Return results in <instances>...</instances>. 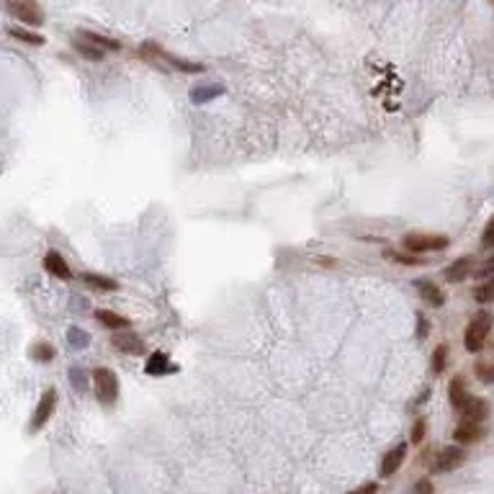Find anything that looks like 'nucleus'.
I'll return each instance as SVG.
<instances>
[{"mask_svg":"<svg viewBox=\"0 0 494 494\" xmlns=\"http://www.w3.org/2000/svg\"><path fill=\"white\" fill-rule=\"evenodd\" d=\"M402 245H404L407 253L417 258L420 253H443V250H448L451 240L445 234H420V232H412V234H404Z\"/></svg>","mask_w":494,"mask_h":494,"instance_id":"nucleus-1","label":"nucleus"},{"mask_svg":"<svg viewBox=\"0 0 494 494\" xmlns=\"http://www.w3.org/2000/svg\"><path fill=\"white\" fill-rule=\"evenodd\" d=\"M489 330H492V317H489V312H479V314L469 322L466 332H463V345H466V350H469V353H482L486 340H489Z\"/></svg>","mask_w":494,"mask_h":494,"instance_id":"nucleus-2","label":"nucleus"},{"mask_svg":"<svg viewBox=\"0 0 494 494\" xmlns=\"http://www.w3.org/2000/svg\"><path fill=\"white\" fill-rule=\"evenodd\" d=\"M93 386H95V397L103 407H111L119 399V379L111 368H95L93 371Z\"/></svg>","mask_w":494,"mask_h":494,"instance_id":"nucleus-3","label":"nucleus"},{"mask_svg":"<svg viewBox=\"0 0 494 494\" xmlns=\"http://www.w3.org/2000/svg\"><path fill=\"white\" fill-rule=\"evenodd\" d=\"M466 463V451L458 445H445L438 451L435 461H432V473H451L456 469H461Z\"/></svg>","mask_w":494,"mask_h":494,"instance_id":"nucleus-4","label":"nucleus"},{"mask_svg":"<svg viewBox=\"0 0 494 494\" xmlns=\"http://www.w3.org/2000/svg\"><path fill=\"white\" fill-rule=\"evenodd\" d=\"M5 11L11 13L16 21L26 23V26H42L44 23V13L36 3H29V0H11L5 3Z\"/></svg>","mask_w":494,"mask_h":494,"instance_id":"nucleus-5","label":"nucleus"},{"mask_svg":"<svg viewBox=\"0 0 494 494\" xmlns=\"http://www.w3.org/2000/svg\"><path fill=\"white\" fill-rule=\"evenodd\" d=\"M57 410V389L54 386H49V389L42 394V399H39V404H36V410H34L32 415V422H29V430L32 432H39L49 422V417H52V412Z\"/></svg>","mask_w":494,"mask_h":494,"instance_id":"nucleus-6","label":"nucleus"},{"mask_svg":"<svg viewBox=\"0 0 494 494\" xmlns=\"http://www.w3.org/2000/svg\"><path fill=\"white\" fill-rule=\"evenodd\" d=\"M111 345H114V350H119V353H127V356H142V353H145V343H142V337H137L134 332H129V330L114 332V335H111Z\"/></svg>","mask_w":494,"mask_h":494,"instance_id":"nucleus-7","label":"nucleus"},{"mask_svg":"<svg viewBox=\"0 0 494 494\" xmlns=\"http://www.w3.org/2000/svg\"><path fill=\"white\" fill-rule=\"evenodd\" d=\"M473 268H476V260H473L471 255H463V258L453 260V263L445 268V281H448V284H461V281H466V278L473 273Z\"/></svg>","mask_w":494,"mask_h":494,"instance_id":"nucleus-8","label":"nucleus"},{"mask_svg":"<svg viewBox=\"0 0 494 494\" xmlns=\"http://www.w3.org/2000/svg\"><path fill=\"white\" fill-rule=\"evenodd\" d=\"M458 415L463 417V422L482 425V420H486V415H489V404H486V399H482V397H469Z\"/></svg>","mask_w":494,"mask_h":494,"instance_id":"nucleus-9","label":"nucleus"},{"mask_svg":"<svg viewBox=\"0 0 494 494\" xmlns=\"http://www.w3.org/2000/svg\"><path fill=\"white\" fill-rule=\"evenodd\" d=\"M407 458V443H399V445H394L386 456H384V461H381V476L384 479H389L394 473L402 469V463Z\"/></svg>","mask_w":494,"mask_h":494,"instance_id":"nucleus-10","label":"nucleus"},{"mask_svg":"<svg viewBox=\"0 0 494 494\" xmlns=\"http://www.w3.org/2000/svg\"><path fill=\"white\" fill-rule=\"evenodd\" d=\"M145 371H147L149 376H165V373H175V371H178V366L170 360L168 353L158 350V353H152V356H149Z\"/></svg>","mask_w":494,"mask_h":494,"instance_id":"nucleus-11","label":"nucleus"},{"mask_svg":"<svg viewBox=\"0 0 494 494\" xmlns=\"http://www.w3.org/2000/svg\"><path fill=\"white\" fill-rule=\"evenodd\" d=\"M44 268L49 271L52 275H57V278H64V281H70L73 278V271H70V265H67V260H64L60 253H47V258H44Z\"/></svg>","mask_w":494,"mask_h":494,"instance_id":"nucleus-12","label":"nucleus"},{"mask_svg":"<svg viewBox=\"0 0 494 494\" xmlns=\"http://www.w3.org/2000/svg\"><path fill=\"white\" fill-rule=\"evenodd\" d=\"M95 319H98L101 325L108 327V330H116V332H121V330L132 327V322H129L127 317L116 314V312H108V309H98V312H95Z\"/></svg>","mask_w":494,"mask_h":494,"instance_id":"nucleus-13","label":"nucleus"},{"mask_svg":"<svg viewBox=\"0 0 494 494\" xmlns=\"http://www.w3.org/2000/svg\"><path fill=\"white\" fill-rule=\"evenodd\" d=\"M83 284L88 288H93V291H119V284H116L114 278H108V275H101V273H83Z\"/></svg>","mask_w":494,"mask_h":494,"instance_id":"nucleus-14","label":"nucleus"},{"mask_svg":"<svg viewBox=\"0 0 494 494\" xmlns=\"http://www.w3.org/2000/svg\"><path fill=\"white\" fill-rule=\"evenodd\" d=\"M453 438L458 443H476L484 438V428L482 425H473V422H461L456 432H453Z\"/></svg>","mask_w":494,"mask_h":494,"instance_id":"nucleus-15","label":"nucleus"},{"mask_svg":"<svg viewBox=\"0 0 494 494\" xmlns=\"http://www.w3.org/2000/svg\"><path fill=\"white\" fill-rule=\"evenodd\" d=\"M77 39L80 42H88L93 44V47H98V49H111V52H116V49H121V44L116 42V39H108V36H103V34H95V32H77Z\"/></svg>","mask_w":494,"mask_h":494,"instance_id":"nucleus-16","label":"nucleus"},{"mask_svg":"<svg viewBox=\"0 0 494 494\" xmlns=\"http://www.w3.org/2000/svg\"><path fill=\"white\" fill-rule=\"evenodd\" d=\"M8 36L13 39H18L23 44H32V47H44L47 39H44L42 34L32 32V29H26V26H8Z\"/></svg>","mask_w":494,"mask_h":494,"instance_id":"nucleus-17","label":"nucleus"},{"mask_svg":"<svg viewBox=\"0 0 494 494\" xmlns=\"http://www.w3.org/2000/svg\"><path fill=\"white\" fill-rule=\"evenodd\" d=\"M417 288H420V296L432 306H443L445 304V296L438 286L432 284V281H417Z\"/></svg>","mask_w":494,"mask_h":494,"instance_id":"nucleus-18","label":"nucleus"},{"mask_svg":"<svg viewBox=\"0 0 494 494\" xmlns=\"http://www.w3.org/2000/svg\"><path fill=\"white\" fill-rule=\"evenodd\" d=\"M471 394H469V389H466V381L461 379V376H456V379L451 381V404L456 412H461V407L466 404V399H469Z\"/></svg>","mask_w":494,"mask_h":494,"instance_id":"nucleus-19","label":"nucleus"},{"mask_svg":"<svg viewBox=\"0 0 494 494\" xmlns=\"http://www.w3.org/2000/svg\"><path fill=\"white\" fill-rule=\"evenodd\" d=\"M221 93H224L221 85H201V88H193V90H190V101H193V103H209L214 98H219Z\"/></svg>","mask_w":494,"mask_h":494,"instance_id":"nucleus-20","label":"nucleus"},{"mask_svg":"<svg viewBox=\"0 0 494 494\" xmlns=\"http://www.w3.org/2000/svg\"><path fill=\"white\" fill-rule=\"evenodd\" d=\"M448 366V345H438L432 350V360H430V368L435 376H441L443 371Z\"/></svg>","mask_w":494,"mask_h":494,"instance_id":"nucleus-21","label":"nucleus"},{"mask_svg":"<svg viewBox=\"0 0 494 494\" xmlns=\"http://www.w3.org/2000/svg\"><path fill=\"white\" fill-rule=\"evenodd\" d=\"M32 358L34 360H39V363H49L57 358V350H54L49 343H34L32 345Z\"/></svg>","mask_w":494,"mask_h":494,"instance_id":"nucleus-22","label":"nucleus"},{"mask_svg":"<svg viewBox=\"0 0 494 494\" xmlns=\"http://www.w3.org/2000/svg\"><path fill=\"white\" fill-rule=\"evenodd\" d=\"M67 343H70L75 350H83V347L90 345V335L83 332L80 327H70V330H67Z\"/></svg>","mask_w":494,"mask_h":494,"instance_id":"nucleus-23","label":"nucleus"},{"mask_svg":"<svg viewBox=\"0 0 494 494\" xmlns=\"http://www.w3.org/2000/svg\"><path fill=\"white\" fill-rule=\"evenodd\" d=\"M75 49L83 54L85 60H90V62H101L103 60V49H98V47L88 42H80V39H75Z\"/></svg>","mask_w":494,"mask_h":494,"instance_id":"nucleus-24","label":"nucleus"},{"mask_svg":"<svg viewBox=\"0 0 494 494\" xmlns=\"http://www.w3.org/2000/svg\"><path fill=\"white\" fill-rule=\"evenodd\" d=\"M473 299H476L479 304H489V301L494 299V286L489 284V281H484V284L473 291Z\"/></svg>","mask_w":494,"mask_h":494,"instance_id":"nucleus-25","label":"nucleus"},{"mask_svg":"<svg viewBox=\"0 0 494 494\" xmlns=\"http://www.w3.org/2000/svg\"><path fill=\"white\" fill-rule=\"evenodd\" d=\"M70 381H73L75 391H80V394H83L85 384H88V379H85V373H83V368H77V366L70 368Z\"/></svg>","mask_w":494,"mask_h":494,"instance_id":"nucleus-26","label":"nucleus"},{"mask_svg":"<svg viewBox=\"0 0 494 494\" xmlns=\"http://www.w3.org/2000/svg\"><path fill=\"white\" fill-rule=\"evenodd\" d=\"M425 430H428V422H425V417L415 420V425H412V443H415V445L425 441Z\"/></svg>","mask_w":494,"mask_h":494,"instance_id":"nucleus-27","label":"nucleus"},{"mask_svg":"<svg viewBox=\"0 0 494 494\" xmlns=\"http://www.w3.org/2000/svg\"><path fill=\"white\" fill-rule=\"evenodd\" d=\"M386 258L389 260H397V263H402V265H415V263H420V258H415V255H399V253H391V250H386Z\"/></svg>","mask_w":494,"mask_h":494,"instance_id":"nucleus-28","label":"nucleus"},{"mask_svg":"<svg viewBox=\"0 0 494 494\" xmlns=\"http://www.w3.org/2000/svg\"><path fill=\"white\" fill-rule=\"evenodd\" d=\"M412 494H435V486H432L430 479H420V482L415 484Z\"/></svg>","mask_w":494,"mask_h":494,"instance_id":"nucleus-29","label":"nucleus"},{"mask_svg":"<svg viewBox=\"0 0 494 494\" xmlns=\"http://www.w3.org/2000/svg\"><path fill=\"white\" fill-rule=\"evenodd\" d=\"M492 237H494V221H486L484 234H482V245H484V247H492Z\"/></svg>","mask_w":494,"mask_h":494,"instance_id":"nucleus-30","label":"nucleus"},{"mask_svg":"<svg viewBox=\"0 0 494 494\" xmlns=\"http://www.w3.org/2000/svg\"><path fill=\"white\" fill-rule=\"evenodd\" d=\"M376 492H379V484H376V482H368V484H363V486L353 489L350 494H376Z\"/></svg>","mask_w":494,"mask_h":494,"instance_id":"nucleus-31","label":"nucleus"},{"mask_svg":"<svg viewBox=\"0 0 494 494\" xmlns=\"http://www.w3.org/2000/svg\"><path fill=\"white\" fill-rule=\"evenodd\" d=\"M476 371H479V379H482L484 384H492V379H494V376H492V368L486 366V363H482V366L476 368Z\"/></svg>","mask_w":494,"mask_h":494,"instance_id":"nucleus-32","label":"nucleus"},{"mask_svg":"<svg viewBox=\"0 0 494 494\" xmlns=\"http://www.w3.org/2000/svg\"><path fill=\"white\" fill-rule=\"evenodd\" d=\"M417 322H420V332H417V335H420V337H425V335H428V322H425V317H417Z\"/></svg>","mask_w":494,"mask_h":494,"instance_id":"nucleus-33","label":"nucleus"},{"mask_svg":"<svg viewBox=\"0 0 494 494\" xmlns=\"http://www.w3.org/2000/svg\"><path fill=\"white\" fill-rule=\"evenodd\" d=\"M492 260H486V263L482 265V271H479V275H489V271H492Z\"/></svg>","mask_w":494,"mask_h":494,"instance_id":"nucleus-34","label":"nucleus"}]
</instances>
